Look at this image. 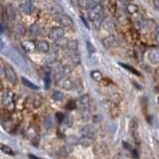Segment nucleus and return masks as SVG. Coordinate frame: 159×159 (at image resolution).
<instances>
[{
  "label": "nucleus",
  "instance_id": "nucleus-13",
  "mask_svg": "<svg viewBox=\"0 0 159 159\" xmlns=\"http://www.w3.org/2000/svg\"><path fill=\"white\" fill-rule=\"evenodd\" d=\"M22 47L28 52H31L36 50V44L35 42H32V41H25L22 43Z\"/></svg>",
  "mask_w": 159,
  "mask_h": 159
},
{
  "label": "nucleus",
  "instance_id": "nucleus-18",
  "mask_svg": "<svg viewBox=\"0 0 159 159\" xmlns=\"http://www.w3.org/2000/svg\"><path fill=\"white\" fill-rule=\"evenodd\" d=\"M68 50H70L71 52H75L77 51V48H78V42L76 40H72V41H69L66 45Z\"/></svg>",
  "mask_w": 159,
  "mask_h": 159
},
{
  "label": "nucleus",
  "instance_id": "nucleus-23",
  "mask_svg": "<svg viewBox=\"0 0 159 159\" xmlns=\"http://www.w3.org/2000/svg\"><path fill=\"white\" fill-rule=\"evenodd\" d=\"M119 65L121 66V67H123L124 69H126V70H127V71L131 72V73H132V74H134V75H136V76H140V74L138 73L137 70H135L133 67H131V66L126 65V64H123V63H119Z\"/></svg>",
  "mask_w": 159,
  "mask_h": 159
},
{
  "label": "nucleus",
  "instance_id": "nucleus-1",
  "mask_svg": "<svg viewBox=\"0 0 159 159\" xmlns=\"http://www.w3.org/2000/svg\"><path fill=\"white\" fill-rule=\"evenodd\" d=\"M102 13H104V9H102V5H96V7H94L92 9L88 10V17L90 21L96 22L98 20H100L102 18Z\"/></svg>",
  "mask_w": 159,
  "mask_h": 159
},
{
  "label": "nucleus",
  "instance_id": "nucleus-16",
  "mask_svg": "<svg viewBox=\"0 0 159 159\" xmlns=\"http://www.w3.org/2000/svg\"><path fill=\"white\" fill-rule=\"evenodd\" d=\"M21 80H22V84L25 86H27V88H32V90H38V88H39V86H38L37 84H33V82H30V80L28 79H26V78H22Z\"/></svg>",
  "mask_w": 159,
  "mask_h": 159
},
{
  "label": "nucleus",
  "instance_id": "nucleus-5",
  "mask_svg": "<svg viewBox=\"0 0 159 159\" xmlns=\"http://www.w3.org/2000/svg\"><path fill=\"white\" fill-rule=\"evenodd\" d=\"M147 59L151 65H158L159 64V48L150 49L147 53Z\"/></svg>",
  "mask_w": 159,
  "mask_h": 159
},
{
  "label": "nucleus",
  "instance_id": "nucleus-7",
  "mask_svg": "<svg viewBox=\"0 0 159 159\" xmlns=\"http://www.w3.org/2000/svg\"><path fill=\"white\" fill-rule=\"evenodd\" d=\"M56 20L58 21V23L61 24L64 27H70V26L73 25V20L70 16L66 15V14H61V15H58Z\"/></svg>",
  "mask_w": 159,
  "mask_h": 159
},
{
  "label": "nucleus",
  "instance_id": "nucleus-21",
  "mask_svg": "<svg viewBox=\"0 0 159 159\" xmlns=\"http://www.w3.org/2000/svg\"><path fill=\"white\" fill-rule=\"evenodd\" d=\"M90 77H92V80H96V82H100L102 79V75L100 71H92L90 73Z\"/></svg>",
  "mask_w": 159,
  "mask_h": 159
},
{
  "label": "nucleus",
  "instance_id": "nucleus-31",
  "mask_svg": "<svg viewBox=\"0 0 159 159\" xmlns=\"http://www.w3.org/2000/svg\"><path fill=\"white\" fill-rule=\"evenodd\" d=\"M131 154H132V158L133 159H138L139 158V156H138V153H137V151L136 150H132L131 151Z\"/></svg>",
  "mask_w": 159,
  "mask_h": 159
},
{
  "label": "nucleus",
  "instance_id": "nucleus-24",
  "mask_svg": "<svg viewBox=\"0 0 159 159\" xmlns=\"http://www.w3.org/2000/svg\"><path fill=\"white\" fill-rule=\"evenodd\" d=\"M102 26H104L106 29H112L114 27V23L112 22V20L110 18H106V20L102 23Z\"/></svg>",
  "mask_w": 159,
  "mask_h": 159
},
{
  "label": "nucleus",
  "instance_id": "nucleus-26",
  "mask_svg": "<svg viewBox=\"0 0 159 159\" xmlns=\"http://www.w3.org/2000/svg\"><path fill=\"white\" fill-rule=\"evenodd\" d=\"M44 84H45V88H49L50 84H51V79H50L49 74H46L44 77Z\"/></svg>",
  "mask_w": 159,
  "mask_h": 159
},
{
  "label": "nucleus",
  "instance_id": "nucleus-11",
  "mask_svg": "<svg viewBox=\"0 0 159 159\" xmlns=\"http://www.w3.org/2000/svg\"><path fill=\"white\" fill-rule=\"evenodd\" d=\"M33 9H34V6L32 4V2L30 1H25L20 4V10L24 14H31L33 12Z\"/></svg>",
  "mask_w": 159,
  "mask_h": 159
},
{
  "label": "nucleus",
  "instance_id": "nucleus-10",
  "mask_svg": "<svg viewBox=\"0 0 159 159\" xmlns=\"http://www.w3.org/2000/svg\"><path fill=\"white\" fill-rule=\"evenodd\" d=\"M36 44V50H38L39 52H42V53H47L48 51L50 50V45L47 41H38L35 42Z\"/></svg>",
  "mask_w": 159,
  "mask_h": 159
},
{
  "label": "nucleus",
  "instance_id": "nucleus-4",
  "mask_svg": "<svg viewBox=\"0 0 159 159\" xmlns=\"http://www.w3.org/2000/svg\"><path fill=\"white\" fill-rule=\"evenodd\" d=\"M57 84L60 86V88H64V90H73L74 86H75V82H74V80L72 79H70V78H67V77H64V78H62L61 80H58Z\"/></svg>",
  "mask_w": 159,
  "mask_h": 159
},
{
  "label": "nucleus",
  "instance_id": "nucleus-15",
  "mask_svg": "<svg viewBox=\"0 0 159 159\" xmlns=\"http://www.w3.org/2000/svg\"><path fill=\"white\" fill-rule=\"evenodd\" d=\"M30 30V33L32 34V35H39L40 33H41V27H40L39 24H32L31 26H30L29 28Z\"/></svg>",
  "mask_w": 159,
  "mask_h": 159
},
{
  "label": "nucleus",
  "instance_id": "nucleus-37",
  "mask_svg": "<svg viewBox=\"0 0 159 159\" xmlns=\"http://www.w3.org/2000/svg\"><path fill=\"white\" fill-rule=\"evenodd\" d=\"M157 100H158V104H159V96H158V98H157Z\"/></svg>",
  "mask_w": 159,
  "mask_h": 159
},
{
  "label": "nucleus",
  "instance_id": "nucleus-33",
  "mask_svg": "<svg viewBox=\"0 0 159 159\" xmlns=\"http://www.w3.org/2000/svg\"><path fill=\"white\" fill-rule=\"evenodd\" d=\"M3 75H5V73H4V69L0 66V77H2Z\"/></svg>",
  "mask_w": 159,
  "mask_h": 159
},
{
  "label": "nucleus",
  "instance_id": "nucleus-30",
  "mask_svg": "<svg viewBox=\"0 0 159 159\" xmlns=\"http://www.w3.org/2000/svg\"><path fill=\"white\" fill-rule=\"evenodd\" d=\"M154 35H155V39L157 41V43H159V26L156 27L155 31H154Z\"/></svg>",
  "mask_w": 159,
  "mask_h": 159
},
{
  "label": "nucleus",
  "instance_id": "nucleus-14",
  "mask_svg": "<svg viewBox=\"0 0 159 159\" xmlns=\"http://www.w3.org/2000/svg\"><path fill=\"white\" fill-rule=\"evenodd\" d=\"M126 11H127V13L130 14V15H133V14L138 12V6L133 3H129L126 5Z\"/></svg>",
  "mask_w": 159,
  "mask_h": 159
},
{
  "label": "nucleus",
  "instance_id": "nucleus-3",
  "mask_svg": "<svg viewBox=\"0 0 159 159\" xmlns=\"http://www.w3.org/2000/svg\"><path fill=\"white\" fill-rule=\"evenodd\" d=\"M65 35V31L61 27H54L49 32V38L52 41H59Z\"/></svg>",
  "mask_w": 159,
  "mask_h": 159
},
{
  "label": "nucleus",
  "instance_id": "nucleus-27",
  "mask_svg": "<svg viewBox=\"0 0 159 159\" xmlns=\"http://www.w3.org/2000/svg\"><path fill=\"white\" fill-rule=\"evenodd\" d=\"M76 108H77V104H76V102H73V100H72V102H69L66 104V110H72Z\"/></svg>",
  "mask_w": 159,
  "mask_h": 159
},
{
  "label": "nucleus",
  "instance_id": "nucleus-32",
  "mask_svg": "<svg viewBox=\"0 0 159 159\" xmlns=\"http://www.w3.org/2000/svg\"><path fill=\"white\" fill-rule=\"evenodd\" d=\"M153 5L155 6L156 9L159 10V0H154V1H153Z\"/></svg>",
  "mask_w": 159,
  "mask_h": 159
},
{
  "label": "nucleus",
  "instance_id": "nucleus-9",
  "mask_svg": "<svg viewBox=\"0 0 159 159\" xmlns=\"http://www.w3.org/2000/svg\"><path fill=\"white\" fill-rule=\"evenodd\" d=\"M102 43H104V47H106V49H111V48L117 46L118 41H117V39H116L115 36L110 35V36H108V37L104 38V40Z\"/></svg>",
  "mask_w": 159,
  "mask_h": 159
},
{
  "label": "nucleus",
  "instance_id": "nucleus-12",
  "mask_svg": "<svg viewBox=\"0 0 159 159\" xmlns=\"http://www.w3.org/2000/svg\"><path fill=\"white\" fill-rule=\"evenodd\" d=\"M13 94L8 90V92H4V94L2 96V102H3L4 106H9L10 104L13 102Z\"/></svg>",
  "mask_w": 159,
  "mask_h": 159
},
{
  "label": "nucleus",
  "instance_id": "nucleus-25",
  "mask_svg": "<svg viewBox=\"0 0 159 159\" xmlns=\"http://www.w3.org/2000/svg\"><path fill=\"white\" fill-rule=\"evenodd\" d=\"M92 141H94V139H92V138L86 137V136H82V138H80V144H82V145H84V146L90 145V144L92 143Z\"/></svg>",
  "mask_w": 159,
  "mask_h": 159
},
{
  "label": "nucleus",
  "instance_id": "nucleus-19",
  "mask_svg": "<svg viewBox=\"0 0 159 159\" xmlns=\"http://www.w3.org/2000/svg\"><path fill=\"white\" fill-rule=\"evenodd\" d=\"M137 127L138 123L134 119H132L131 123H130V132H131L133 137H136V135H137Z\"/></svg>",
  "mask_w": 159,
  "mask_h": 159
},
{
  "label": "nucleus",
  "instance_id": "nucleus-2",
  "mask_svg": "<svg viewBox=\"0 0 159 159\" xmlns=\"http://www.w3.org/2000/svg\"><path fill=\"white\" fill-rule=\"evenodd\" d=\"M4 73H5V77L6 79L9 80L12 84H16L17 82V74H16L15 70L13 69V67L8 64H6L4 66Z\"/></svg>",
  "mask_w": 159,
  "mask_h": 159
},
{
  "label": "nucleus",
  "instance_id": "nucleus-20",
  "mask_svg": "<svg viewBox=\"0 0 159 159\" xmlns=\"http://www.w3.org/2000/svg\"><path fill=\"white\" fill-rule=\"evenodd\" d=\"M0 150H1L3 153L8 154V155H14V151L7 145H4V144H0Z\"/></svg>",
  "mask_w": 159,
  "mask_h": 159
},
{
  "label": "nucleus",
  "instance_id": "nucleus-28",
  "mask_svg": "<svg viewBox=\"0 0 159 159\" xmlns=\"http://www.w3.org/2000/svg\"><path fill=\"white\" fill-rule=\"evenodd\" d=\"M56 117H57V119L59 122H62L64 119H65V115H64V113H62V112H58V113H56Z\"/></svg>",
  "mask_w": 159,
  "mask_h": 159
},
{
  "label": "nucleus",
  "instance_id": "nucleus-8",
  "mask_svg": "<svg viewBox=\"0 0 159 159\" xmlns=\"http://www.w3.org/2000/svg\"><path fill=\"white\" fill-rule=\"evenodd\" d=\"M98 1L96 0H80L79 1V6L82 9H92L94 7H96V5H98Z\"/></svg>",
  "mask_w": 159,
  "mask_h": 159
},
{
  "label": "nucleus",
  "instance_id": "nucleus-29",
  "mask_svg": "<svg viewBox=\"0 0 159 159\" xmlns=\"http://www.w3.org/2000/svg\"><path fill=\"white\" fill-rule=\"evenodd\" d=\"M86 46H88V50L90 53H94V52H96V49H94V47L92 45L90 42H88V41L86 42Z\"/></svg>",
  "mask_w": 159,
  "mask_h": 159
},
{
  "label": "nucleus",
  "instance_id": "nucleus-22",
  "mask_svg": "<svg viewBox=\"0 0 159 159\" xmlns=\"http://www.w3.org/2000/svg\"><path fill=\"white\" fill-rule=\"evenodd\" d=\"M52 98H53V100H55L56 102H61L64 98V94L59 92V90H55V92H53V94H52Z\"/></svg>",
  "mask_w": 159,
  "mask_h": 159
},
{
  "label": "nucleus",
  "instance_id": "nucleus-34",
  "mask_svg": "<svg viewBox=\"0 0 159 159\" xmlns=\"http://www.w3.org/2000/svg\"><path fill=\"white\" fill-rule=\"evenodd\" d=\"M29 158H31V159H41V158H39V157H37V156H35V155H32V154H29Z\"/></svg>",
  "mask_w": 159,
  "mask_h": 159
},
{
  "label": "nucleus",
  "instance_id": "nucleus-36",
  "mask_svg": "<svg viewBox=\"0 0 159 159\" xmlns=\"http://www.w3.org/2000/svg\"><path fill=\"white\" fill-rule=\"evenodd\" d=\"M2 88V84H1V82H0V90Z\"/></svg>",
  "mask_w": 159,
  "mask_h": 159
},
{
  "label": "nucleus",
  "instance_id": "nucleus-17",
  "mask_svg": "<svg viewBox=\"0 0 159 159\" xmlns=\"http://www.w3.org/2000/svg\"><path fill=\"white\" fill-rule=\"evenodd\" d=\"M6 16H7L8 18H9L10 20H13L14 18H15L16 16V11L15 9H14L12 6H8V7H6Z\"/></svg>",
  "mask_w": 159,
  "mask_h": 159
},
{
  "label": "nucleus",
  "instance_id": "nucleus-6",
  "mask_svg": "<svg viewBox=\"0 0 159 159\" xmlns=\"http://www.w3.org/2000/svg\"><path fill=\"white\" fill-rule=\"evenodd\" d=\"M90 98L88 94H84L80 98H79L76 102L77 104V106L82 110H86V108L90 106Z\"/></svg>",
  "mask_w": 159,
  "mask_h": 159
},
{
  "label": "nucleus",
  "instance_id": "nucleus-35",
  "mask_svg": "<svg viewBox=\"0 0 159 159\" xmlns=\"http://www.w3.org/2000/svg\"><path fill=\"white\" fill-rule=\"evenodd\" d=\"M4 32V28H3V25H2L1 23H0V33H3Z\"/></svg>",
  "mask_w": 159,
  "mask_h": 159
}]
</instances>
